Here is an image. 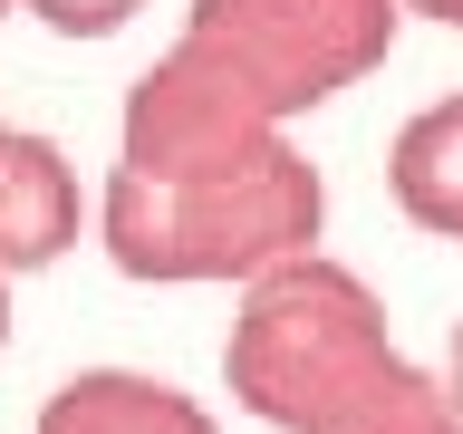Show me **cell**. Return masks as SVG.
Segmentation results:
<instances>
[{
    "instance_id": "cell-10",
    "label": "cell",
    "mask_w": 463,
    "mask_h": 434,
    "mask_svg": "<svg viewBox=\"0 0 463 434\" xmlns=\"http://www.w3.org/2000/svg\"><path fill=\"white\" fill-rule=\"evenodd\" d=\"M405 10H425V20H444V29H463V0H405Z\"/></svg>"
},
{
    "instance_id": "cell-12",
    "label": "cell",
    "mask_w": 463,
    "mask_h": 434,
    "mask_svg": "<svg viewBox=\"0 0 463 434\" xmlns=\"http://www.w3.org/2000/svg\"><path fill=\"white\" fill-rule=\"evenodd\" d=\"M10 10H20V0H0V20H10ZM0 145H10V126H0Z\"/></svg>"
},
{
    "instance_id": "cell-5",
    "label": "cell",
    "mask_w": 463,
    "mask_h": 434,
    "mask_svg": "<svg viewBox=\"0 0 463 434\" xmlns=\"http://www.w3.org/2000/svg\"><path fill=\"white\" fill-rule=\"evenodd\" d=\"M78 165L58 155L49 136H20L0 145V280H20V270H49L68 241H78Z\"/></svg>"
},
{
    "instance_id": "cell-4",
    "label": "cell",
    "mask_w": 463,
    "mask_h": 434,
    "mask_svg": "<svg viewBox=\"0 0 463 434\" xmlns=\"http://www.w3.org/2000/svg\"><path fill=\"white\" fill-rule=\"evenodd\" d=\"M270 145H289V136L194 49V39H174V49L126 87L116 165H126V174H155V184H194V174H241V165H260Z\"/></svg>"
},
{
    "instance_id": "cell-11",
    "label": "cell",
    "mask_w": 463,
    "mask_h": 434,
    "mask_svg": "<svg viewBox=\"0 0 463 434\" xmlns=\"http://www.w3.org/2000/svg\"><path fill=\"white\" fill-rule=\"evenodd\" d=\"M0 347H10V280H0Z\"/></svg>"
},
{
    "instance_id": "cell-1",
    "label": "cell",
    "mask_w": 463,
    "mask_h": 434,
    "mask_svg": "<svg viewBox=\"0 0 463 434\" xmlns=\"http://www.w3.org/2000/svg\"><path fill=\"white\" fill-rule=\"evenodd\" d=\"M222 376L232 405L280 434H463L444 376H425L386 338L376 289L328 251L280 260L241 289Z\"/></svg>"
},
{
    "instance_id": "cell-2",
    "label": "cell",
    "mask_w": 463,
    "mask_h": 434,
    "mask_svg": "<svg viewBox=\"0 0 463 434\" xmlns=\"http://www.w3.org/2000/svg\"><path fill=\"white\" fill-rule=\"evenodd\" d=\"M328 222V184L299 145H270L241 174H194V184H155V174H107L97 203V241L126 280H241L318 251Z\"/></svg>"
},
{
    "instance_id": "cell-3",
    "label": "cell",
    "mask_w": 463,
    "mask_h": 434,
    "mask_svg": "<svg viewBox=\"0 0 463 434\" xmlns=\"http://www.w3.org/2000/svg\"><path fill=\"white\" fill-rule=\"evenodd\" d=\"M405 0H194L184 39L251 97L270 126L328 107L338 87L386 68Z\"/></svg>"
},
{
    "instance_id": "cell-7",
    "label": "cell",
    "mask_w": 463,
    "mask_h": 434,
    "mask_svg": "<svg viewBox=\"0 0 463 434\" xmlns=\"http://www.w3.org/2000/svg\"><path fill=\"white\" fill-rule=\"evenodd\" d=\"M386 184H396L405 222L463 241V97H434V107H415L396 126V145H386Z\"/></svg>"
},
{
    "instance_id": "cell-6",
    "label": "cell",
    "mask_w": 463,
    "mask_h": 434,
    "mask_svg": "<svg viewBox=\"0 0 463 434\" xmlns=\"http://www.w3.org/2000/svg\"><path fill=\"white\" fill-rule=\"evenodd\" d=\"M39 434H222V425L184 386H165L145 367H78V376L49 386Z\"/></svg>"
},
{
    "instance_id": "cell-9",
    "label": "cell",
    "mask_w": 463,
    "mask_h": 434,
    "mask_svg": "<svg viewBox=\"0 0 463 434\" xmlns=\"http://www.w3.org/2000/svg\"><path fill=\"white\" fill-rule=\"evenodd\" d=\"M444 405L463 415V318H454V347H444Z\"/></svg>"
},
{
    "instance_id": "cell-8",
    "label": "cell",
    "mask_w": 463,
    "mask_h": 434,
    "mask_svg": "<svg viewBox=\"0 0 463 434\" xmlns=\"http://www.w3.org/2000/svg\"><path fill=\"white\" fill-rule=\"evenodd\" d=\"M20 10H29L39 29H58V39H116L145 0H20Z\"/></svg>"
}]
</instances>
